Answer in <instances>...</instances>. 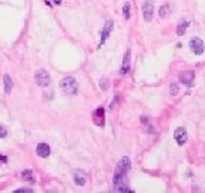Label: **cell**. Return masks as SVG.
<instances>
[{"label":"cell","mask_w":205,"mask_h":193,"mask_svg":"<svg viewBox=\"0 0 205 193\" xmlns=\"http://www.w3.org/2000/svg\"><path fill=\"white\" fill-rule=\"evenodd\" d=\"M36 152H37V155L40 156V157H43V159L49 157V156H50V153H51L50 146H49L47 143H39L37 147H36Z\"/></svg>","instance_id":"cell-7"},{"label":"cell","mask_w":205,"mask_h":193,"mask_svg":"<svg viewBox=\"0 0 205 193\" xmlns=\"http://www.w3.org/2000/svg\"><path fill=\"white\" fill-rule=\"evenodd\" d=\"M154 14V5L151 0H145L144 5H143V17L145 22H151Z\"/></svg>","instance_id":"cell-4"},{"label":"cell","mask_w":205,"mask_h":193,"mask_svg":"<svg viewBox=\"0 0 205 193\" xmlns=\"http://www.w3.org/2000/svg\"><path fill=\"white\" fill-rule=\"evenodd\" d=\"M130 9L131 6L128 2H126V5H124V7H123V14H124V19H130Z\"/></svg>","instance_id":"cell-16"},{"label":"cell","mask_w":205,"mask_h":193,"mask_svg":"<svg viewBox=\"0 0 205 193\" xmlns=\"http://www.w3.org/2000/svg\"><path fill=\"white\" fill-rule=\"evenodd\" d=\"M170 90H171V94H177L178 93L180 86H178L177 82H173V83H171V87H170Z\"/></svg>","instance_id":"cell-18"},{"label":"cell","mask_w":205,"mask_h":193,"mask_svg":"<svg viewBox=\"0 0 205 193\" xmlns=\"http://www.w3.org/2000/svg\"><path fill=\"white\" fill-rule=\"evenodd\" d=\"M60 89L66 94H76L79 92V82L73 76H67L60 82Z\"/></svg>","instance_id":"cell-2"},{"label":"cell","mask_w":205,"mask_h":193,"mask_svg":"<svg viewBox=\"0 0 205 193\" xmlns=\"http://www.w3.org/2000/svg\"><path fill=\"white\" fill-rule=\"evenodd\" d=\"M74 183L79 184V186H84L86 184V182H87V176H86V173H84L83 170H77V172H74Z\"/></svg>","instance_id":"cell-9"},{"label":"cell","mask_w":205,"mask_h":193,"mask_svg":"<svg viewBox=\"0 0 205 193\" xmlns=\"http://www.w3.org/2000/svg\"><path fill=\"white\" fill-rule=\"evenodd\" d=\"M131 169V162H130V157L124 156L118 165L116 167V172H114V189L117 192H131V189L127 188V180H126V176L127 173L130 172Z\"/></svg>","instance_id":"cell-1"},{"label":"cell","mask_w":205,"mask_h":193,"mask_svg":"<svg viewBox=\"0 0 205 193\" xmlns=\"http://www.w3.org/2000/svg\"><path fill=\"white\" fill-rule=\"evenodd\" d=\"M130 70V50H127L126 56H124V61H123V67H121V75H126Z\"/></svg>","instance_id":"cell-12"},{"label":"cell","mask_w":205,"mask_h":193,"mask_svg":"<svg viewBox=\"0 0 205 193\" xmlns=\"http://www.w3.org/2000/svg\"><path fill=\"white\" fill-rule=\"evenodd\" d=\"M17 193H33V189H29V188H23V189H19L16 190Z\"/></svg>","instance_id":"cell-21"},{"label":"cell","mask_w":205,"mask_h":193,"mask_svg":"<svg viewBox=\"0 0 205 193\" xmlns=\"http://www.w3.org/2000/svg\"><path fill=\"white\" fill-rule=\"evenodd\" d=\"M180 80H181L184 85L190 86L194 82V72L192 70H187V72H182L181 75H180Z\"/></svg>","instance_id":"cell-8"},{"label":"cell","mask_w":205,"mask_h":193,"mask_svg":"<svg viewBox=\"0 0 205 193\" xmlns=\"http://www.w3.org/2000/svg\"><path fill=\"white\" fill-rule=\"evenodd\" d=\"M22 179L24 182H30V183H34L36 180H34V176H33V172L30 169H26L22 172Z\"/></svg>","instance_id":"cell-13"},{"label":"cell","mask_w":205,"mask_h":193,"mask_svg":"<svg viewBox=\"0 0 205 193\" xmlns=\"http://www.w3.org/2000/svg\"><path fill=\"white\" fill-rule=\"evenodd\" d=\"M100 86H101V89L107 90L108 89V80L107 79H101V83H100Z\"/></svg>","instance_id":"cell-20"},{"label":"cell","mask_w":205,"mask_h":193,"mask_svg":"<svg viewBox=\"0 0 205 193\" xmlns=\"http://www.w3.org/2000/svg\"><path fill=\"white\" fill-rule=\"evenodd\" d=\"M94 122L98 126H102L104 125V109L98 107L96 112H94Z\"/></svg>","instance_id":"cell-11"},{"label":"cell","mask_w":205,"mask_h":193,"mask_svg":"<svg viewBox=\"0 0 205 193\" xmlns=\"http://www.w3.org/2000/svg\"><path fill=\"white\" fill-rule=\"evenodd\" d=\"M3 82H5V92L9 94L10 92H12V87H13V82H12V79H10L9 75L3 76Z\"/></svg>","instance_id":"cell-14"},{"label":"cell","mask_w":205,"mask_h":193,"mask_svg":"<svg viewBox=\"0 0 205 193\" xmlns=\"http://www.w3.org/2000/svg\"><path fill=\"white\" fill-rule=\"evenodd\" d=\"M111 30H113V22H107V23H106V26H104V29H102L101 42H100V46H102V43L107 40V37L110 36V33H111Z\"/></svg>","instance_id":"cell-10"},{"label":"cell","mask_w":205,"mask_h":193,"mask_svg":"<svg viewBox=\"0 0 205 193\" xmlns=\"http://www.w3.org/2000/svg\"><path fill=\"white\" fill-rule=\"evenodd\" d=\"M53 2H54V3H56L57 6H59V5H61V0H53Z\"/></svg>","instance_id":"cell-22"},{"label":"cell","mask_w":205,"mask_h":193,"mask_svg":"<svg viewBox=\"0 0 205 193\" xmlns=\"http://www.w3.org/2000/svg\"><path fill=\"white\" fill-rule=\"evenodd\" d=\"M34 80H36L37 86H40V87H47L51 83V77L47 70H39L36 73V76H34Z\"/></svg>","instance_id":"cell-3"},{"label":"cell","mask_w":205,"mask_h":193,"mask_svg":"<svg viewBox=\"0 0 205 193\" xmlns=\"http://www.w3.org/2000/svg\"><path fill=\"white\" fill-rule=\"evenodd\" d=\"M188 26H190V22H187V20H184V22H181V23L178 24L177 27V34L178 36H182V34L187 32V29H188Z\"/></svg>","instance_id":"cell-15"},{"label":"cell","mask_w":205,"mask_h":193,"mask_svg":"<svg viewBox=\"0 0 205 193\" xmlns=\"http://www.w3.org/2000/svg\"><path fill=\"white\" fill-rule=\"evenodd\" d=\"M6 136H7V129L5 126H0V139H3Z\"/></svg>","instance_id":"cell-19"},{"label":"cell","mask_w":205,"mask_h":193,"mask_svg":"<svg viewBox=\"0 0 205 193\" xmlns=\"http://www.w3.org/2000/svg\"><path fill=\"white\" fill-rule=\"evenodd\" d=\"M190 47H191V50L195 54H202L204 53V42L201 40L200 37H194L190 40Z\"/></svg>","instance_id":"cell-5"},{"label":"cell","mask_w":205,"mask_h":193,"mask_svg":"<svg viewBox=\"0 0 205 193\" xmlns=\"http://www.w3.org/2000/svg\"><path fill=\"white\" fill-rule=\"evenodd\" d=\"M168 10H170V7H168V5H164V6H161V7H160V16H161V17H167Z\"/></svg>","instance_id":"cell-17"},{"label":"cell","mask_w":205,"mask_h":193,"mask_svg":"<svg viewBox=\"0 0 205 193\" xmlns=\"http://www.w3.org/2000/svg\"><path fill=\"white\" fill-rule=\"evenodd\" d=\"M174 139H175V142H177L178 145H184L187 142V139H188L187 130L184 127H178L177 130H175V133H174Z\"/></svg>","instance_id":"cell-6"}]
</instances>
